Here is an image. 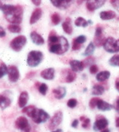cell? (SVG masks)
Wrapping results in <instances>:
<instances>
[{"label": "cell", "instance_id": "cell-12", "mask_svg": "<svg viewBox=\"0 0 119 132\" xmlns=\"http://www.w3.org/2000/svg\"><path fill=\"white\" fill-rule=\"evenodd\" d=\"M106 0H87L86 2V7L89 11H94L106 3Z\"/></svg>", "mask_w": 119, "mask_h": 132}, {"label": "cell", "instance_id": "cell-32", "mask_svg": "<svg viewBox=\"0 0 119 132\" xmlns=\"http://www.w3.org/2000/svg\"><path fill=\"white\" fill-rule=\"evenodd\" d=\"M38 88V91L39 92L43 95H46L47 90H48V86L46 83H39V85H37Z\"/></svg>", "mask_w": 119, "mask_h": 132}, {"label": "cell", "instance_id": "cell-41", "mask_svg": "<svg viewBox=\"0 0 119 132\" xmlns=\"http://www.w3.org/2000/svg\"><path fill=\"white\" fill-rule=\"evenodd\" d=\"M89 71H90L91 74H96V73H97V71H98V67L96 65H91L90 66Z\"/></svg>", "mask_w": 119, "mask_h": 132}, {"label": "cell", "instance_id": "cell-7", "mask_svg": "<svg viewBox=\"0 0 119 132\" xmlns=\"http://www.w3.org/2000/svg\"><path fill=\"white\" fill-rule=\"evenodd\" d=\"M63 120V113L61 110L56 111L53 116L51 118L50 122L48 124V128L50 130H54L55 128H56L61 123Z\"/></svg>", "mask_w": 119, "mask_h": 132}, {"label": "cell", "instance_id": "cell-46", "mask_svg": "<svg viewBox=\"0 0 119 132\" xmlns=\"http://www.w3.org/2000/svg\"><path fill=\"white\" fill-rule=\"evenodd\" d=\"M115 110L119 113V98L116 101V105H115Z\"/></svg>", "mask_w": 119, "mask_h": 132}, {"label": "cell", "instance_id": "cell-25", "mask_svg": "<svg viewBox=\"0 0 119 132\" xmlns=\"http://www.w3.org/2000/svg\"><path fill=\"white\" fill-rule=\"evenodd\" d=\"M110 72L109 71H103L99 72V73L97 74V75H96V79L99 82H103V81L106 80L107 79H109V77H110Z\"/></svg>", "mask_w": 119, "mask_h": 132}, {"label": "cell", "instance_id": "cell-37", "mask_svg": "<svg viewBox=\"0 0 119 132\" xmlns=\"http://www.w3.org/2000/svg\"><path fill=\"white\" fill-rule=\"evenodd\" d=\"M94 62H95V59L92 56H89L83 61V63H84V65L85 67L86 65H89L93 64Z\"/></svg>", "mask_w": 119, "mask_h": 132}, {"label": "cell", "instance_id": "cell-4", "mask_svg": "<svg viewBox=\"0 0 119 132\" xmlns=\"http://www.w3.org/2000/svg\"><path fill=\"white\" fill-rule=\"evenodd\" d=\"M104 50L110 53H115L119 52V39L115 40L112 37H109L106 39L103 45Z\"/></svg>", "mask_w": 119, "mask_h": 132}, {"label": "cell", "instance_id": "cell-24", "mask_svg": "<svg viewBox=\"0 0 119 132\" xmlns=\"http://www.w3.org/2000/svg\"><path fill=\"white\" fill-rule=\"evenodd\" d=\"M11 104V101L8 97L0 95V108L2 110H5L7 107H8Z\"/></svg>", "mask_w": 119, "mask_h": 132}, {"label": "cell", "instance_id": "cell-53", "mask_svg": "<svg viewBox=\"0 0 119 132\" xmlns=\"http://www.w3.org/2000/svg\"><path fill=\"white\" fill-rule=\"evenodd\" d=\"M2 5H3V4H2V2L0 1V9H2Z\"/></svg>", "mask_w": 119, "mask_h": 132}, {"label": "cell", "instance_id": "cell-54", "mask_svg": "<svg viewBox=\"0 0 119 132\" xmlns=\"http://www.w3.org/2000/svg\"><path fill=\"white\" fill-rule=\"evenodd\" d=\"M118 20H119V18H118Z\"/></svg>", "mask_w": 119, "mask_h": 132}, {"label": "cell", "instance_id": "cell-21", "mask_svg": "<svg viewBox=\"0 0 119 132\" xmlns=\"http://www.w3.org/2000/svg\"><path fill=\"white\" fill-rule=\"evenodd\" d=\"M97 108L101 111H108V110H111L113 108V106L103 100L99 99L97 104Z\"/></svg>", "mask_w": 119, "mask_h": 132}, {"label": "cell", "instance_id": "cell-2", "mask_svg": "<svg viewBox=\"0 0 119 132\" xmlns=\"http://www.w3.org/2000/svg\"><path fill=\"white\" fill-rule=\"evenodd\" d=\"M5 16L6 20L11 24H20L23 21V8L21 5H3L1 9Z\"/></svg>", "mask_w": 119, "mask_h": 132}, {"label": "cell", "instance_id": "cell-3", "mask_svg": "<svg viewBox=\"0 0 119 132\" xmlns=\"http://www.w3.org/2000/svg\"><path fill=\"white\" fill-rule=\"evenodd\" d=\"M43 59L42 52L38 50H32L29 53L27 56V64L29 67L34 68L38 66Z\"/></svg>", "mask_w": 119, "mask_h": 132}, {"label": "cell", "instance_id": "cell-36", "mask_svg": "<svg viewBox=\"0 0 119 132\" xmlns=\"http://www.w3.org/2000/svg\"><path fill=\"white\" fill-rule=\"evenodd\" d=\"M86 37H85V35H79V36H78L77 38H74V40L77 41L78 44H84L85 41H86Z\"/></svg>", "mask_w": 119, "mask_h": 132}, {"label": "cell", "instance_id": "cell-8", "mask_svg": "<svg viewBox=\"0 0 119 132\" xmlns=\"http://www.w3.org/2000/svg\"><path fill=\"white\" fill-rule=\"evenodd\" d=\"M15 127L23 132H30V125L25 116H20L15 121Z\"/></svg>", "mask_w": 119, "mask_h": 132}, {"label": "cell", "instance_id": "cell-28", "mask_svg": "<svg viewBox=\"0 0 119 132\" xmlns=\"http://www.w3.org/2000/svg\"><path fill=\"white\" fill-rule=\"evenodd\" d=\"M94 50H95V45H94V44L93 42H91L88 45V47H86V49L84 51L83 56H91L93 54L94 52Z\"/></svg>", "mask_w": 119, "mask_h": 132}, {"label": "cell", "instance_id": "cell-42", "mask_svg": "<svg viewBox=\"0 0 119 132\" xmlns=\"http://www.w3.org/2000/svg\"><path fill=\"white\" fill-rule=\"evenodd\" d=\"M82 45L78 44L77 41H75L74 39L73 40V45H72V49L73 50H79L81 48Z\"/></svg>", "mask_w": 119, "mask_h": 132}, {"label": "cell", "instance_id": "cell-23", "mask_svg": "<svg viewBox=\"0 0 119 132\" xmlns=\"http://www.w3.org/2000/svg\"><path fill=\"white\" fill-rule=\"evenodd\" d=\"M52 93L56 98L62 99L66 95V89L63 86H59L58 88L52 89Z\"/></svg>", "mask_w": 119, "mask_h": 132}, {"label": "cell", "instance_id": "cell-34", "mask_svg": "<svg viewBox=\"0 0 119 132\" xmlns=\"http://www.w3.org/2000/svg\"><path fill=\"white\" fill-rule=\"evenodd\" d=\"M61 16L58 13H54L51 16L52 23L54 25H58L61 22Z\"/></svg>", "mask_w": 119, "mask_h": 132}, {"label": "cell", "instance_id": "cell-14", "mask_svg": "<svg viewBox=\"0 0 119 132\" xmlns=\"http://www.w3.org/2000/svg\"><path fill=\"white\" fill-rule=\"evenodd\" d=\"M50 2L52 5L56 8L61 10H65L71 5L74 0H50Z\"/></svg>", "mask_w": 119, "mask_h": 132}, {"label": "cell", "instance_id": "cell-29", "mask_svg": "<svg viewBox=\"0 0 119 132\" xmlns=\"http://www.w3.org/2000/svg\"><path fill=\"white\" fill-rule=\"evenodd\" d=\"M35 110H36V107L33 106V105H30V106H28V107H23V110H22V112L26 113V115L31 118L32 116L33 115L34 112L35 111Z\"/></svg>", "mask_w": 119, "mask_h": 132}, {"label": "cell", "instance_id": "cell-1", "mask_svg": "<svg viewBox=\"0 0 119 132\" xmlns=\"http://www.w3.org/2000/svg\"><path fill=\"white\" fill-rule=\"evenodd\" d=\"M48 47L52 53L62 55L68 51L70 45L66 38L59 36L55 31H52L48 37Z\"/></svg>", "mask_w": 119, "mask_h": 132}, {"label": "cell", "instance_id": "cell-5", "mask_svg": "<svg viewBox=\"0 0 119 132\" xmlns=\"http://www.w3.org/2000/svg\"><path fill=\"white\" fill-rule=\"evenodd\" d=\"M27 38L24 35H19L15 37L10 42V47L15 52H20L26 44Z\"/></svg>", "mask_w": 119, "mask_h": 132}, {"label": "cell", "instance_id": "cell-22", "mask_svg": "<svg viewBox=\"0 0 119 132\" xmlns=\"http://www.w3.org/2000/svg\"><path fill=\"white\" fill-rule=\"evenodd\" d=\"M116 16L115 12L113 11H103L100 13V17L103 20H112Z\"/></svg>", "mask_w": 119, "mask_h": 132}, {"label": "cell", "instance_id": "cell-20", "mask_svg": "<svg viewBox=\"0 0 119 132\" xmlns=\"http://www.w3.org/2000/svg\"><path fill=\"white\" fill-rule=\"evenodd\" d=\"M62 29L64 32L68 34L71 35L73 32V26H72V20L70 17H67L64 23H62Z\"/></svg>", "mask_w": 119, "mask_h": 132}, {"label": "cell", "instance_id": "cell-6", "mask_svg": "<svg viewBox=\"0 0 119 132\" xmlns=\"http://www.w3.org/2000/svg\"><path fill=\"white\" fill-rule=\"evenodd\" d=\"M31 118L33 120V122L36 124H41L47 122L50 119V115L42 109L36 108Z\"/></svg>", "mask_w": 119, "mask_h": 132}, {"label": "cell", "instance_id": "cell-33", "mask_svg": "<svg viewBox=\"0 0 119 132\" xmlns=\"http://www.w3.org/2000/svg\"><path fill=\"white\" fill-rule=\"evenodd\" d=\"M8 68L4 62H1L0 64V79L2 78L5 75L8 74Z\"/></svg>", "mask_w": 119, "mask_h": 132}, {"label": "cell", "instance_id": "cell-19", "mask_svg": "<svg viewBox=\"0 0 119 132\" xmlns=\"http://www.w3.org/2000/svg\"><path fill=\"white\" fill-rule=\"evenodd\" d=\"M29 94L28 92L24 91V92H22L20 95V97L18 99V105L20 108H23V107H26V105L28 103V101H29Z\"/></svg>", "mask_w": 119, "mask_h": 132}, {"label": "cell", "instance_id": "cell-52", "mask_svg": "<svg viewBox=\"0 0 119 132\" xmlns=\"http://www.w3.org/2000/svg\"><path fill=\"white\" fill-rule=\"evenodd\" d=\"M85 119V116H81V117H80V120H81L82 122H83V120H84Z\"/></svg>", "mask_w": 119, "mask_h": 132}, {"label": "cell", "instance_id": "cell-47", "mask_svg": "<svg viewBox=\"0 0 119 132\" xmlns=\"http://www.w3.org/2000/svg\"><path fill=\"white\" fill-rule=\"evenodd\" d=\"M115 88L119 92V78L116 80V82H115Z\"/></svg>", "mask_w": 119, "mask_h": 132}, {"label": "cell", "instance_id": "cell-35", "mask_svg": "<svg viewBox=\"0 0 119 132\" xmlns=\"http://www.w3.org/2000/svg\"><path fill=\"white\" fill-rule=\"evenodd\" d=\"M67 105H68V107H70V108H74L75 107H77V99H75V98L70 99V100L68 101Z\"/></svg>", "mask_w": 119, "mask_h": 132}, {"label": "cell", "instance_id": "cell-9", "mask_svg": "<svg viewBox=\"0 0 119 132\" xmlns=\"http://www.w3.org/2000/svg\"><path fill=\"white\" fill-rule=\"evenodd\" d=\"M106 38H105L103 34V29L101 27L98 26L97 27L94 34V44L97 47H101L103 45L104 42Z\"/></svg>", "mask_w": 119, "mask_h": 132}, {"label": "cell", "instance_id": "cell-50", "mask_svg": "<svg viewBox=\"0 0 119 132\" xmlns=\"http://www.w3.org/2000/svg\"><path fill=\"white\" fill-rule=\"evenodd\" d=\"M100 132H110V130H109V129H106V128H105V129L102 130Z\"/></svg>", "mask_w": 119, "mask_h": 132}, {"label": "cell", "instance_id": "cell-26", "mask_svg": "<svg viewBox=\"0 0 119 132\" xmlns=\"http://www.w3.org/2000/svg\"><path fill=\"white\" fill-rule=\"evenodd\" d=\"M74 23H75V25L77 26H81V27H86L89 24L91 25V23H92V22L91 20H86L82 16L77 17Z\"/></svg>", "mask_w": 119, "mask_h": 132}, {"label": "cell", "instance_id": "cell-49", "mask_svg": "<svg viewBox=\"0 0 119 132\" xmlns=\"http://www.w3.org/2000/svg\"><path fill=\"white\" fill-rule=\"evenodd\" d=\"M84 1H87V0H77V2L78 5H81V4H83V2Z\"/></svg>", "mask_w": 119, "mask_h": 132}, {"label": "cell", "instance_id": "cell-15", "mask_svg": "<svg viewBox=\"0 0 119 132\" xmlns=\"http://www.w3.org/2000/svg\"><path fill=\"white\" fill-rule=\"evenodd\" d=\"M70 68L72 71H74V72H80L82 71L84 68V63L83 62H81V61H78L76 59H74V60H70Z\"/></svg>", "mask_w": 119, "mask_h": 132}, {"label": "cell", "instance_id": "cell-27", "mask_svg": "<svg viewBox=\"0 0 119 132\" xmlns=\"http://www.w3.org/2000/svg\"><path fill=\"white\" fill-rule=\"evenodd\" d=\"M105 92V89L104 87L101 86V85H94L92 88V92L91 94L93 95H96V96H98V95H101L104 93Z\"/></svg>", "mask_w": 119, "mask_h": 132}, {"label": "cell", "instance_id": "cell-30", "mask_svg": "<svg viewBox=\"0 0 119 132\" xmlns=\"http://www.w3.org/2000/svg\"><path fill=\"white\" fill-rule=\"evenodd\" d=\"M8 29L9 32L12 33H20L21 32V27L17 24H9L8 26Z\"/></svg>", "mask_w": 119, "mask_h": 132}, {"label": "cell", "instance_id": "cell-10", "mask_svg": "<svg viewBox=\"0 0 119 132\" xmlns=\"http://www.w3.org/2000/svg\"><path fill=\"white\" fill-rule=\"evenodd\" d=\"M61 78L64 82L70 83V82H74L76 80L77 75H76V73L71 69L66 68V69L62 70L61 71Z\"/></svg>", "mask_w": 119, "mask_h": 132}, {"label": "cell", "instance_id": "cell-16", "mask_svg": "<svg viewBox=\"0 0 119 132\" xmlns=\"http://www.w3.org/2000/svg\"><path fill=\"white\" fill-rule=\"evenodd\" d=\"M41 77L44 80H52L55 77V69L53 68H46L41 72Z\"/></svg>", "mask_w": 119, "mask_h": 132}, {"label": "cell", "instance_id": "cell-38", "mask_svg": "<svg viewBox=\"0 0 119 132\" xmlns=\"http://www.w3.org/2000/svg\"><path fill=\"white\" fill-rule=\"evenodd\" d=\"M99 99L100 98H91L90 100L89 106H90V107L91 109H94V108H95V107H97V101H98Z\"/></svg>", "mask_w": 119, "mask_h": 132}, {"label": "cell", "instance_id": "cell-45", "mask_svg": "<svg viewBox=\"0 0 119 132\" xmlns=\"http://www.w3.org/2000/svg\"><path fill=\"white\" fill-rule=\"evenodd\" d=\"M32 2L36 6H39L41 4V0H32Z\"/></svg>", "mask_w": 119, "mask_h": 132}, {"label": "cell", "instance_id": "cell-17", "mask_svg": "<svg viewBox=\"0 0 119 132\" xmlns=\"http://www.w3.org/2000/svg\"><path fill=\"white\" fill-rule=\"evenodd\" d=\"M42 16V10L41 8H37L34 9L30 17V20H29V23L31 25H33L34 23H36Z\"/></svg>", "mask_w": 119, "mask_h": 132}, {"label": "cell", "instance_id": "cell-51", "mask_svg": "<svg viewBox=\"0 0 119 132\" xmlns=\"http://www.w3.org/2000/svg\"><path fill=\"white\" fill-rule=\"evenodd\" d=\"M52 132H63V131H62L61 129H57V130H56V131H52Z\"/></svg>", "mask_w": 119, "mask_h": 132}, {"label": "cell", "instance_id": "cell-39", "mask_svg": "<svg viewBox=\"0 0 119 132\" xmlns=\"http://www.w3.org/2000/svg\"><path fill=\"white\" fill-rule=\"evenodd\" d=\"M110 3L112 7L119 12V0H110Z\"/></svg>", "mask_w": 119, "mask_h": 132}, {"label": "cell", "instance_id": "cell-40", "mask_svg": "<svg viewBox=\"0 0 119 132\" xmlns=\"http://www.w3.org/2000/svg\"><path fill=\"white\" fill-rule=\"evenodd\" d=\"M90 124H91V120L88 119V118H85V119L83 121V128H88L89 126H90Z\"/></svg>", "mask_w": 119, "mask_h": 132}, {"label": "cell", "instance_id": "cell-18", "mask_svg": "<svg viewBox=\"0 0 119 132\" xmlns=\"http://www.w3.org/2000/svg\"><path fill=\"white\" fill-rule=\"evenodd\" d=\"M30 38H31V40L32 41V42L34 43V44L38 45V46L43 45L44 44V42H45L42 36L40 34H38L37 32H34V31L30 33Z\"/></svg>", "mask_w": 119, "mask_h": 132}, {"label": "cell", "instance_id": "cell-31", "mask_svg": "<svg viewBox=\"0 0 119 132\" xmlns=\"http://www.w3.org/2000/svg\"><path fill=\"white\" fill-rule=\"evenodd\" d=\"M109 64L111 66L119 67V55H118V54L114 55V56L109 60Z\"/></svg>", "mask_w": 119, "mask_h": 132}, {"label": "cell", "instance_id": "cell-43", "mask_svg": "<svg viewBox=\"0 0 119 132\" xmlns=\"http://www.w3.org/2000/svg\"><path fill=\"white\" fill-rule=\"evenodd\" d=\"M6 35V32L5 30L3 27L0 26V38H3Z\"/></svg>", "mask_w": 119, "mask_h": 132}, {"label": "cell", "instance_id": "cell-44", "mask_svg": "<svg viewBox=\"0 0 119 132\" xmlns=\"http://www.w3.org/2000/svg\"><path fill=\"white\" fill-rule=\"evenodd\" d=\"M78 124H79V121H78V119H74V120L72 122V123H71V126H72L73 128H76L77 126H78Z\"/></svg>", "mask_w": 119, "mask_h": 132}, {"label": "cell", "instance_id": "cell-11", "mask_svg": "<svg viewBox=\"0 0 119 132\" xmlns=\"http://www.w3.org/2000/svg\"><path fill=\"white\" fill-rule=\"evenodd\" d=\"M108 125H109V122L106 119V118H105L103 116H99L94 123V131H102L108 126Z\"/></svg>", "mask_w": 119, "mask_h": 132}, {"label": "cell", "instance_id": "cell-13", "mask_svg": "<svg viewBox=\"0 0 119 132\" xmlns=\"http://www.w3.org/2000/svg\"><path fill=\"white\" fill-rule=\"evenodd\" d=\"M8 75L9 81L11 82H16L20 79V71L17 66L10 65L8 67Z\"/></svg>", "mask_w": 119, "mask_h": 132}, {"label": "cell", "instance_id": "cell-48", "mask_svg": "<svg viewBox=\"0 0 119 132\" xmlns=\"http://www.w3.org/2000/svg\"><path fill=\"white\" fill-rule=\"evenodd\" d=\"M115 124H116V127L119 128V117L116 118V120H115Z\"/></svg>", "mask_w": 119, "mask_h": 132}]
</instances>
